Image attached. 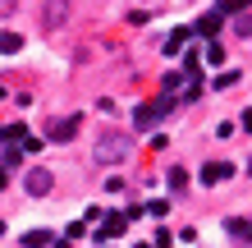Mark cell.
<instances>
[{
    "label": "cell",
    "instance_id": "cell-1",
    "mask_svg": "<svg viewBox=\"0 0 252 248\" xmlns=\"http://www.w3.org/2000/svg\"><path fill=\"white\" fill-rule=\"evenodd\" d=\"M128 152H133V134H124V129H110V134L96 142L92 161H96V166H115V161H124Z\"/></svg>",
    "mask_w": 252,
    "mask_h": 248
},
{
    "label": "cell",
    "instance_id": "cell-2",
    "mask_svg": "<svg viewBox=\"0 0 252 248\" xmlns=\"http://www.w3.org/2000/svg\"><path fill=\"white\" fill-rule=\"evenodd\" d=\"M165 115H170V97L160 92V97L142 101V106L133 110V124H138V129H152V124H160V120H165Z\"/></svg>",
    "mask_w": 252,
    "mask_h": 248
},
{
    "label": "cell",
    "instance_id": "cell-3",
    "mask_svg": "<svg viewBox=\"0 0 252 248\" xmlns=\"http://www.w3.org/2000/svg\"><path fill=\"white\" fill-rule=\"evenodd\" d=\"M78 124H83V115H69V120H55V124L46 129V138H51V142H69L73 134H78Z\"/></svg>",
    "mask_w": 252,
    "mask_h": 248
},
{
    "label": "cell",
    "instance_id": "cell-4",
    "mask_svg": "<svg viewBox=\"0 0 252 248\" xmlns=\"http://www.w3.org/2000/svg\"><path fill=\"white\" fill-rule=\"evenodd\" d=\"M51 184H55V175L46 166H37V170H28V193L41 198V193H51Z\"/></svg>",
    "mask_w": 252,
    "mask_h": 248
},
{
    "label": "cell",
    "instance_id": "cell-5",
    "mask_svg": "<svg viewBox=\"0 0 252 248\" xmlns=\"http://www.w3.org/2000/svg\"><path fill=\"white\" fill-rule=\"evenodd\" d=\"M124 230H128L124 212H110V216H101V230H96V239H120Z\"/></svg>",
    "mask_w": 252,
    "mask_h": 248
},
{
    "label": "cell",
    "instance_id": "cell-6",
    "mask_svg": "<svg viewBox=\"0 0 252 248\" xmlns=\"http://www.w3.org/2000/svg\"><path fill=\"white\" fill-rule=\"evenodd\" d=\"M229 175H234L229 161H206V166H202V184H225Z\"/></svg>",
    "mask_w": 252,
    "mask_h": 248
},
{
    "label": "cell",
    "instance_id": "cell-7",
    "mask_svg": "<svg viewBox=\"0 0 252 248\" xmlns=\"http://www.w3.org/2000/svg\"><path fill=\"white\" fill-rule=\"evenodd\" d=\"M192 33H197V37H216V33H220V14H216V9H206L202 19L192 23Z\"/></svg>",
    "mask_w": 252,
    "mask_h": 248
},
{
    "label": "cell",
    "instance_id": "cell-8",
    "mask_svg": "<svg viewBox=\"0 0 252 248\" xmlns=\"http://www.w3.org/2000/svg\"><path fill=\"white\" fill-rule=\"evenodd\" d=\"M225 230H229L234 239H243V244H252V221H239V216H229V221H225Z\"/></svg>",
    "mask_w": 252,
    "mask_h": 248
},
{
    "label": "cell",
    "instance_id": "cell-9",
    "mask_svg": "<svg viewBox=\"0 0 252 248\" xmlns=\"http://www.w3.org/2000/svg\"><path fill=\"white\" fill-rule=\"evenodd\" d=\"M55 235H51V230H28V235H23V248H46Z\"/></svg>",
    "mask_w": 252,
    "mask_h": 248
},
{
    "label": "cell",
    "instance_id": "cell-10",
    "mask_svg": "<svg viewBox=\"0 0 252 248\" xmlns=\"http://www.w3.org/2000/svg\"><path fill=\"white\" fill-rule=\"evenodd\" d=\"M14 51H23V37L19 33H0V55H14Z\"/></svg>",
    "mask_w": 252,
    "mask_h": 248
},
{
    "label": "cell",
    "instance_id": "cell-11",
    "mask_svg": "<svg viewBox=\"0 0 252 248\" xmlns=\"http://www.w3.org/2000/svg\"><path fill=\"white\" fill-rule=\"evenodd\" d=\"M184 41H188V28H174L170 41H165V55H179V51H184Z\"/></svg>",
    "mask_w": 252,
    "mask_h": 248
},
{
    "label": "cell",
    "instance_id": "cell-12",
    "mask_svg": "<svg viewBox=\"0 0 252 248\" xmlns=\"http://www.w3.org/2000/svg\"><path fill=\"white\" fill-rule=\"evenodd\" d=\"M216 14H220V19H225V14H248V0H220Z\"/></svg>",
    "mask_w": 252,
    "mask_h": 248
},
{
    "label": "cell",
    "instance_id": "cell-13",
    "mask_svg": "<svg viewBox=\"0 0 252 248\" xmlns=\"http://www.w3.org/2000/svg\"><path fill=\"white\" fill-rule=\"evenodd\" d=\"M197 55H206V65H225V51H220L216 41H206V51H197Z\"/></svg>",
    "mask_w": 252,
    "mask_h": 248
},
{
    "label": "cell",
    "instance_id": "cell-14",
    "mask_svg": "<svg viewBox=\"0 0 252 248\" xmlns=\"http://www.w3.org/2000/svg\"><path fill=\"white\" fill-rule=\"evenodd\" d=\"M179 83H184V74H174V69H170V74H165V97L179 92Z\"/></svg>",
    "mask_w": 252,
    "mask_h": 248
},
{
    "label": "cell",
    "instance_id": "cell-15",
    "mask_svg": "<svg viewBox=\"0 0 252 248\" xmlns=\"http://www.w3.org/2000/svg\"><path fill=\"white\" fill-rule=\"evenodd\" d=\"M73 239H83V221H73V225H69V230H64V248H69V244H73Z\"/></svg>",
    "mask_w": 252,
    "mask_h": 248
},
{
    "label": "cell",
    "instance_id": "cell-16",
    "mask_svg": "<svg viewBox=\"0 0 252 248\" xmlns=\"http://www.w3.org/2000/svg\"><path fill=\"white\" fill-rule=\"evenodd\" d=\"M184 184H188V175H184V170H170V188H174V193H179Z\"/></svg>",
    "mask_w": 252,
    "mask_h": 248
},
{
    "label": "cell",
    "instance_id": "cell-17",
    "mask_svg": "<svg viewBox=\"0 0 252 248\" xmlns=\"http://www.w3.org/2000/svg\"><path fill=\"white\" fill-rule=\"evenodd\" d=\"M243 134H252V110H243Z\"/></svg>",
    "mask_w": 252,
    "mask_h": 248
},
{
    "label": "cell",
    "instance_id": "cell-18",
    "mask_svg": "<svg viewBox=\"0 0 252 248\" xmlns=\"http://www.w3.org/2000/svg\"><path fill=\"white\" fill-rule=\"evenodd\" d=\"M0 188H5V170H0Z\"/></svg>",
    "mask_w": 252,
    "mask_h": 248
},
{
    "label": "cell",
    "instance_id": "cell-19",
    "mask_svg": "<svg viewBox=\"0 0 252 248\" xmlns=\"http://www.w3.org/2000/svg\"><path fill=\"white\" fill-rule=\"evenodd\" d=\"M133 248H152V244H133Z\"/></svg>",
    "mask_w": 252,
    "mask_h": 248
},
{
    "label": "cell",
    "instance_id": "cell-20",
    "mask_svg": "<svg viewBox=\"0 0 252 248\" xmlns=\"http://www.w3.org/2000/svg\"><path fill=\"white\" fill-rule=\"evenodd\" d=\"M248 175H252V156H248Z\"/></svg>",
    "mask_w": 252,
    "mask_h": 248
}]
</instances>
